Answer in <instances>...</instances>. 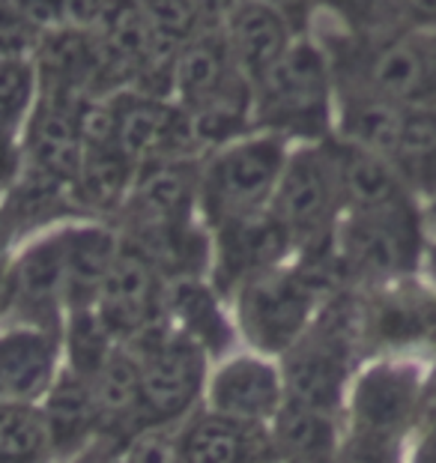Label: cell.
<instances>
[{
  "label": "cell",
  "instance_id": "cell-1",
  "mask_svg": "<svg viewBox=\"0 0 436 463\" xmlns=\"http://www.w3.org/2000/svg\"><path fill=\"white\" fill-rule=\"evenodd\" d=\"M254 129L287 144H320L335 135V75L314 33L296 36L281 61L254 84Z\"/></svg>",
  "mask_w": 436,
  "mask_h": 463
},
{
  "label": "cell",
  "instance_id": "cell-2",
  "mask_svg": "<svg viewBox=\"0 0 436 463\" xmlns=\"http://www.w3.org/2000/svg\"><path fill=\"white\" fill-rule=\"evenodd\" d=\"M290 146L279 135L254 129L204 153L197 185V213L204 228L213 233L231 222L270 210Z\"/></svg>",
  "mask_w": 436,
  "mask_h": 463
},
{
  "label": "cell",
  "instance_id": "cell-3",
  "mask_svg": "<svg viewBox=\"0 0 436 463\" xmlns=\"http://www.w3.org/2000/svg\"><path fill=\"white\" fill-rule=\"evenodd\" d=\"M428 245V215L419 201L374 213H344L335 231V251L350 288L376 290L419 275Z\"/></svg>",
  "mask_w": 436,
  "mask_h": 463
},
{
  "label": "cell",
  "instance_id": "cell-4",
  "mask_svg": "<svg viewBox=\"0 0 436 463\" xmlns=\"http://www.w3.org/2000/svg\"><path fill=\"white\" fill-rule=\"evenodd\" d=\"M270 210L293 236L296 251L335 242L344 219V194L329 141L290 146Z\"/></svg>",
  "mask_w": 436,
  "mask_h": 463
},
{
  "label": "cell",
  "instance_id": "cell-5",
  "mask_svg": "<svg viewBox=\"0 0 436 463\" xmlns=\"http://www.w3.org/2000/svg\"><path fill=\"white\" fill-rule=\"evenodd\" d=\"M323 297L296 266H275L236 290L242 335L263 353H287L308 332Z\"/></svg>",
  "mask_w": 436,
  "mask_h": 463
},
{
  "label": "cell",
  "instance_id": "cell-6",
  "mask_svg": "<svg viewBox=\"0 0 436 463\" xmlns=\"http://www.w3.org/2000/svg\"><path fill=\"white\" fill-rule=\"evenodd\" d=\"M197 185H201V156L137 167L135 185L114 219V228L123 240L132 242L188 228L194 224L197 213Z\"/></svg>",
  "mask_w": 436,
  "mask_h": 463
},
{
  "label": "cell",
  "instance_id": "cell-7",
  "mask_svg": "<svg viewBox=\"0 0 436 463\" xmlns=\"http://www.w3.org/2000/svg\"><path fill=\"white\" fill-rule=\"evenodd\" d=\"M428 373L415 359L385 356L368 364L350 392V433L406 442L419 416Z\"/></svg>",
  "mask_w": 436,
  "mask_h": 463
},
{
  "label": "cell",
  "instance_id": "cell-8",
  "mask_svg": "<svg viewBox=\"0 0 436 463\" xmlns=\"http://www.w3.org/2000/svg\"><path fill=\"white\" fill-rule=\"evenodd\" d=\"M93 308L117 344H128L167 317V279L135 242L123 240Z\"/></svg>",
  "mask_w": 436,
  "mask_h": 463
},
{
  "label": "cell",
  "instance_id": "cell-9",
  "mask_svg": "<svg viewBox=\"0 0 436 463\" xmlns=\"http://www.w3.org/2000/svg\"><path fill=\"white\" fill-rule=\"evenodd\" d=\"M141 364V430L183 419L206 377V350L176 332L153 350L135 356Z\"/></svg>",
  "mask_w": 436,
  "mask_h": 463
},
{
  "label": "cell",
  "instance_id": "cell-10",
  "mask_svg": "<svg viewBox=\"0 0 436 463\" xmlns=\"http://www.w3.org/2000/svg\"><path fill=\"white\" fill-rule=\"evenodd\" d=\"M290 251H296L293 236L275 219L272 210L224 224L213 231V288L218 293L240 290V284L254 275L284 266Z\"/></svg>",
  "mask_w": 436,
  "mask_h": 463
},
{
  "label": "cell",
  "instance_id": "cell-11",
  "mask_svg": "<svg viewBox=\"0 0 436 463\" xmlns=\"http://www.w3.org/2000/svg\"><path fill=\"white\" fill-rule=\"evenodd\" d=\"M9 279L13 311L24 314L39 329L57 332L66 308V228L27 245L9 269Z\"/></svg>",
  "mask_w": 436,
  "mask_h": 463
},
{
  "label": "cell",
  "instance_id": "cell-12",
  "mask_svg": "<svg viewBox=\"0 0 436 463\" xmlns=\"http://www.w3.org/2000/svg\"><path fill=\"white\" fill-rule=\"evenodd\" d=\"M281 356L284 398L299 401L314 410L338 412L346 380H350V371L355 364L350 350H344L341 344L329 341L326 335L308 326V332Z\"/></svg>",
  "mask_w": 436,
  "mask_h": 463
},
{
  "label": "cell",
  "instance_id": "cell-13",
  "mask_svg": "<svg viewBox=\"0 0 436 463\" xmlns=\"http://www.w3.org/2000/svg\"><path fill=\"white\" fill-rule=\"evenodd\" d=\"M75 105L39 93L31 120L22 132V167L63 183L72 189L84 159V144L78 135Z\"/></svg>",
  "mask_w": 436,
  "mask_h": 463
},
{
  "label": "cell",
  "instance_id": "cell-14",
  "mask_svg": "<svg viewBox=\"0 0 436 463\" xmlns=\"http://www.w3.org/2000/svg\"><path fill=\"white\" fill-rule=\"evenodd\" d=\"M222 31L236 66L251 84L281 61L296 36H302L299 27L266 0H240Z\"/></svg>",
  "mask_w": 436,
  "mask_h": 463
},
{
  "label": "cell",
  "instance_id": "cell-15",
  "mask_svg": "<svg viewBox=\"0 0 436 463\" xmlns=\"http://www.w3.org/2000/svg\"><path fill=\"white\" fill-rule=\"evenodd\" d=\"M183 463H266L281 460L272 430L263 421H242L224 412H204L180 433Z\"/></svg>",
  "mask_w": 436,
  "mask_h": 463
},
{
  "label": "cell",
  "instance_id": "cell-16",
  "mask_svg": "<svg viewBox=\"0 0 436 463\" xmlns=\"http://www.w3.org/2000/svg\"><path fill=\"white\" fill-rule=\"evenodd\" d=\"M329 146L338 167L344 213H374L415 201V194L406 189L401 174L385 156L346 144L341 137H329Z\"/></svg>",
  "mask_w": 436,
  "mask_h": 463
},
{
  "label": "cell",
  "instance_id": "cell-17",
  "mask_svg": "<svg viewBox=\"0 0 436 463\" xmlns=\"http://www.w3.org/2000/svg\"><path fill=\"white\" fill-rule=\"evenodd\" d=\"M90 383L99 416L96 437L117 449L128 446V439L141 430V364L135 353L117 344Z\"/></svg>",
  "mask_w": 436,
  "mask_h": 463
},
{
  "label": "cell",
  "instance_id": "cell-18",
  "mask_svg": "<svg viewBox=\"0 0 436 463\" xmlns=\"http://www.w3.org/2000/svg\"><path fill=\"white\" fill-rule=\"evenodd\" d=\"M123 236L105 222L66 228V311L93 308Z\"/></svg>",
  "mask_w": 436,
  "mask_h": 463
},
{
  "label": "cell",
  "instance_id": "cell-19",
  "mask_svg": "<svg viewBox=\"0 0 436 463\" xmlns=\"http://www.w3.org/2000/svg\"><path fill=\"white\" fill-rule=\"evenodd\" d=\"M284 401L281 373L270 362L261 359H233L215 373L210 403L215 412L242 419V421H266L279 412Z\"/></svg>",
  "mask_w": 436,
  "mask_h": 463
},
{
  "label": "cell",
  "instance_id": "cell-20",
  "mask_svg": "<svg viewBox=\"0 0 436 463\" xmlns=\"http://www.w3.org/2000/svg\"><path fill=\"white\" fill-rule=\"evenodd\" d=\"M57 332L15 329L0 338V403L33 401L52 386Z\"/></svg>",
  "mask_w": 436,
  "mask_h": 463
},
{
  "label": "cell",
  "instance_id": "cell-21",
  "mask_svg": "<svg viewBox=\"0 0 436 463\" xmlns=\"http://www.w3.org/2000/svg\"><path fill=\"white\" fill-rule=\"evenodd\" d=\"M43 416L48 439H52V455L69 458L75 451H81L96 437L99 428L93 383L81 377V373H75L72 368H66L45 392Z\"/></svg>",
  "mask_w": 436,
  "mask_h": 463
},
{
  "label": "cell",
  "instance_id": "cell-22",
  "mask_svg": "<svg viewBox=\"0 0 436 463\" xmlns=\"http://www.w3.org/2000/svg\"><path fill=\"white\" fill-rule=\"evenodd\" d=\"M135 176L137 165L120 150V144L84 150L81 167H78L72 183L75 210L102 215V219H117L135 185Z\"/></svg>",
  "mask_w": 436,
  "mask_h": 463
},
{
  "label": "cell",
  "instance_id": "cell-23",
  "mask_svg": "<svg viewBox=\"0 0 436 463\" xmlns=\"http://www.w3.org/2000/svg\"><path fill=\"white\" fill-rule=\"evenodd\" d=\"M389 162L419 203L436 201V99L406 105Z\"/></svg>",
  "mask_w": 436,
  "mask_h": 463
},
{
  "label": "cell",
  "instance_id": "cell-24",
  "mask_svg": "<svg viewBox=\"0 0 436 463\" xmlns=\"http://www.w3.org/2000/svg\"><path fill=\"white\" fill-rule=\"evenodd\" d=\"M272 439L279 458L287 463H335L341 451L338 421L335 412L305 407L299 401L284 398L272 416Z\"/></svg>",
  "mask_w": 436,
  "mask_h": 463
},
{
  "label": "cell",
  "instance_id": "cell-25",
  "mask_svg": "<svg viewBox=\"0 0 436 463\" xmlns=\"http://www.w3.org/2000/svg\"><path fill=\"white\" fill-rule=\"evenodd\" d=\"M215 293L218 290L201 279L167 281V314L176 332L197 341L204 350L222 353L231 344V326L218 308Z\"/></svg>",
  "mask_w": 436,
  "mask_h": 463
},
{
  "label": "cell",
  "instance_id": "cell-26",
  "mask_svg": "<svg viewBox=\"0 0 436 463\" xmlns=\"http://www.w3.org/2000/svg\"><path fill=\"white\" fill-rule=\"evenodd\" d=\"M52 455L43 407L33 401L0 403V463H45Z\"/></svg>",
  "mask_w": 436,
  "mask_h": 463
},
{
  "label": "cell",
  "instance_id": "cell-27",
  "mask_svg": "<svg viewBox=\"0 0 436 463\" xmlns=\"http://www.w3.org/2000/svg\"><path fill=\"white\" fill-rule=\"evenodd\" d=\"M39 102L33 57H0V141L22 144V132Z\"/></svg>",
  "mask_w": 436,
  "mask_h": 463
},
{
  "label": "cell",
  "instance_id": "cell-28",
  "mask_svg": "<svg viewBox=\"0 0 436 463\" xmlns=\"http://www.w3.org/2000/svg\"><path fill=\"white\" fill-rule=\"evenodd\" d=\"M323 18H332L338 31L362 39L410 31L403 22V0H326Z\"/></svg>",
  "mask_w": 436,
  "mask_h": 463
},
{
  "label": "cell",
  "instance_id": "cell-29",
  "mask_svg": "<svg viewBox=\"0 0 436 463\" xmlns=\"http://www.w3.org/2000/svg\"><path fill=\"white\" fill-rule=\"evenodd\" d=\"M66 344H69V368L87 380H93L96 371L108 359V353L117 347V338L102 323L96 308H81V311H69Z\"/></svg>",
  "mask_w": 436,
  "mask_h": 463
},
{
  "label": "cell",
  "instance_id": "cell-30",
  "mask_svg": "<svg viewBox=\"0 0 436 463\" xmlns=\"http://www.w3.org/2000/svg\"><path fill=\"white\" fill-rule=\"evenodd\" d=\"M406 439H410L406 463H436V364L424 380L419 416H415V425Z\"/></svg>",
  "mask_w": 436,
  "mask_h": 463
},
{
  "label": "cell",
  "instance_id": "cell-31",
  "mask_svg": "<svg viewBox=\"0 0 436 463\" xmlns=\"http://www.w3.org/2000/svg\"><path fill=\"white\" fill-rule=\"evenodd\" d=\"M162 428L137 430L126 446V463H183L180 460V437Z\"/></svg>",
  "mask_w": 436,
  "mask_h": 463
},
{
  "label": "cell",
  "instance_id": "cell-32",
  "mask_svg": "<svg viewBox=\"0 0 436 463\" xmlns=\"http://www.w3.org/2000/svg\"><path fill=\"white\" fill-rule=\"evenodd\" d=\"M335 463H406L403 460V442L392 439H374L350 433L341 446Z\"/></svg>",
  "mask_w": 436,
  "mask_h": 463
},
{
  "label": "cell",
  "instance_id": "cell-33",
  "mask_svg": "<svg viewBox=\"0 0 436 463\" xmlns=\"http://www.w3.org/2000/svg\"><path fill=\"white\" fill-rule=\"evenodd\" d=\"M266 4H272L275 9H281V13L290 18V22L299 27L302 33H308L311 24H314V18L323 13L326 0H266Z\"/></svg>",
  "mask_w": 436,
  "mask_h": 463
},
{
  "label": "cell",
  "instance_id": "cell-34",
  "mask_svg": "<svg viewBox=\"0 0 436 463\" xmlns=\"http://www.w3.org/2000/svg\"><path fill=\"white\" fill-rule=\"evenodd\" d=\"M403 22L410 31H436V0H403Z\"/></svg>",
  "mask_w": 436,
  "mask_h": 463
},
{
  "label": "cell",
  "instance_id": "cell-35",
  "mask_svg": "<svg viewBox=\"0 0 436 463\" xmlns=\"http://www.w3.org/2000/svg\"><path fill=\"white\" fill-rule=\"evenodd\" d=\"M201 18V27H224L240 0H192Z\"/></svg>",
  "mask_w": 436,
  "mask_h": 463
},
{
  "label": "cell",
  "instance_id": "cell-36",
  "mask_svg": "<svg viewBox=\"0 0 436 463\" xmlns=\"http://www.w3.org/2000/svg\"><path fill=\"white\" fill-rule=\"evenodd\" d=\"M13 263L9 258H0V314L13 311V279H9Z\"/></svg>",
  "mask_w": 436,
  "mask_h": 463
},
{
  "label": "cell",
  "instance_id": "cell-37",
  "mask_svg": "<svg viewBox=\"0 0 436 463\" xmlns=\"http://www.w3.org/2000/svg\"><path fill=\"white\" fill-rule=\"evenodd\" d=\"M424 272V284L431 290H436V240L428 236V245H424V258H422V269Z\"/></svg>",
  "mask_w": 436,
  "mask_h": 463
},
{
  "label": "cell",
  "instance_id": "cell-38",
  "mask_svg": "<svg viewBox=\"0 0 436 463\" xmlns=\"http://www.w3.org/2000/svg\"><path fill=\"white\" fill-rule=\"evenodd\" d=\"M428 36V48H431V63H433V87H436V31H424Z\"/></svg>",
  "mask_w": 436,
  "mask_h": 463
},
{
  "label": "cell",
  "instance_id": "cell-39",
  "mask_svg": "<svg viewBox=\"0 0 436 463\" xmlns=\"http://www.w3.org/2000/svg\"><path fill=\"white\" fill-rule=\"evenodd\" d=\"M428 236L436 240V215H428Z\"/></svg>",
  "mask_w": 436,
  "mask_h": 463
},
{
  "label": "cell",
  "instance_id": "cell-40",
  "mask_svg": "<svg viewBox=\"0 0 436 463\" xmlns=\"http://www.w3.org/2000/svg\"><path fill=\"white\" fill-rule=\"evenodd\" d=\"M424 215H436V201H433V203H428V213H424Z\"/></svg>",
  "mask_w": 436,
  "mask_h": 463
},
{
  "label": "cell",
  "instance_id": "cell-41",
  "mask_svg": "<svg viewBox=\"0 0 436 463\" xmlns=\"http://www.w3.org/2000/svg\"><path fill=\"white\" fill-rule=\"evenodd\" d=\"M266 463H284V460H266Z\"/></svg>",
  "mask_w": 436,
  "mask_h": 463
}]
</instances>
